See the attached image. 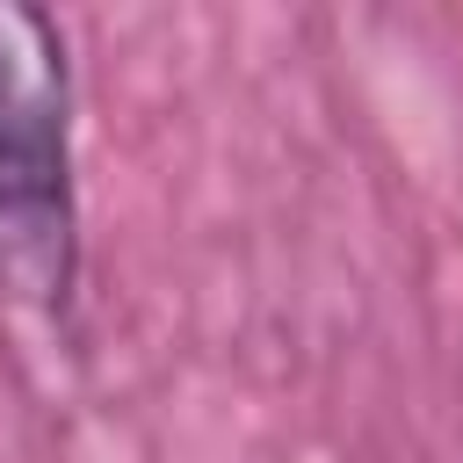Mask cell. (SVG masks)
I'll return each mask as SVG.
<instances>
[{"label": "cell", "mask_w": 463, "mask_h": 463, "mask_svg": "<svg viewBox=\"0 0 463 463\" xmlns=\"http://www.w3.org/2000/svg\"><path fill=\"white\" fill-rule=\"evenodd\" d=\"M80 289L72 58L65 29L0 0V304L58 318Z\"/></svg>", "instance_id": "obj_1"}]
</instances>
